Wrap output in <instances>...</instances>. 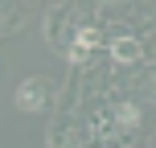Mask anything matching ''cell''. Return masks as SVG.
<instances>
[{
    "label": "cell",
    "instance_id": "1",
    "mask_svg": "<svg viewBox=\"0 0 156 148\" xmlns=\"http://www.w3.org/2000/svg\"><path fill=\"white\" fill-rule=\"evenodd\" d=\"M45 103H49V86H41L37 78H29V82L16 86V107L21 111H41Z\"/></svg>",
    "mask_w": 156,
    "mask_h": 148
},
{
    "label": "cell",
    "instance_id": "2",
    "mask_svg": "<svg viewBox=\"0 0 156 148\" xmlns=\"http://www.w3.org/2000/svg\"><path fill=\"white\" fill-rule=\"evenodd\" d=\"M111 54H115L119 62H132V58H140V45H136L132 37H119L115 45H111Z\"/></svg>",
    "mask_w": 156,
    "mask_h": 148
},
{
    "label": "cell",
    "instance_id": "3",
    "mask_svg": "<svg viewBox=\"0 0 156 148\" xmlns=\"http://www.w3.org/2000/svg\"><path fill=\"white\" fill-rule=\"evenodd\" d=\"M115 119H119V128H123V132H127V128H136V124H140V111H136L132 103H119Z\"/></svg>",
    "mask_w": 156,
    "mask_h": 148
},
{
    "label": "cell",
    "instance_id": "4",
    "mask_svg": "<svg viewBox=\"0 0 156 148\" xmlns=\"http://www.w3.org/2000/svg\"><path fill=\"white\" fill-rule=\"evenodd\" d=\"M94 45H99L94 29H82V33H78V49H94Z\"/></svg>",
    "mask_w": 156,
    "mask_h": 148
}]
</instances>
